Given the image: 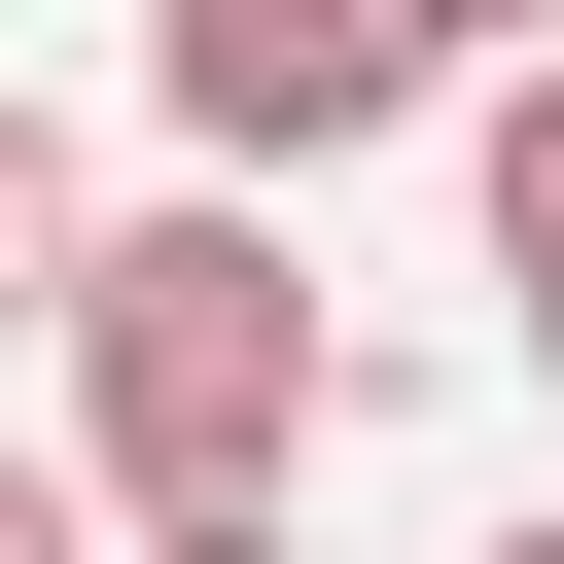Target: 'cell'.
Returning <instances> with one entry per match:
<instances>
[{"label":"cell","instance_id":"1","mask_svg":"<svg viewBox=\"0 0 564 564\" xmlns=\"http://www.w3.org/2000/svg\"><path fill=\"white\" fill-rule=\"evenodd\" d=\"M70 458H106V529H176V494H282L317 458V282H282V212H70Z\"/></svg>","mask_w":564,"mask_h":564},{"label":"cell","instance_id":"2","mask_svg":"<svg viewBox=\"0 0 564 564\" xmlns=\"http://www.w3.org/2000/svg\"><path fill=\"white\" fill-rule=\"evenodd\" d=\"M141 70H176L212 176H317V141H388L458 35H423V0H141Z\"/></svg>","mask_w":564,"mask_h":564},{"label":"cell","instance_id":"3","mask_svg":"<svg viewBox=\"0 0 564 564\" xmlns=\"http://www.w3.org/2000/svg\"><path fill=\"white\" fill-rule=\"evenodd\" d=\"M494 282H564V35H494Z\"/></svg>","mask_w":564,"mask_h":564},{"label":"cell","instance_id":"4","mask_svg":"<svg viewBox=\"0 0 564 564\" xmlns=\"http://www.w3.org/2000/svg\"><path fill=\"white\" fill-rule=\"evenodd\" d=\"M35 317H70V141L0 106V352H35Z\"/></svg>","mask_w":564,"mask_h":564},{"label":"cell","instance_id":"5","mask_svg":"<svg viewBox=\"0 0 564 564\" xmlns=\"http://www.w3.org/2000/svg\"><path fill=\"white\" fill-rule=\"evenodd\" d=\"M106 564H282V494H176V529H106Z\"/></svg>","mask_w":564,"mask_h":564},{"label":"cell","instance_id":"6","mask_svg":"<svg viewBox=\"0 0 564 564\" xmlns=\"http://www.w3.org/2000/svg\"><path fill=\"white\" fill-rule=\"evenodd\" d=\"M0 564H106V494H70V458H0Z\"/></svg>","mask_w":564,"mask_h":564},{"label":"cell","instance_id":"7","mask_svg":"<svg viewBox=\"0 0 564 564\" xmlns=\"http://www.w3.org/2000/svg\"><path fill=\"white\" fill-rule=\"evenodd\" d=\"M423 35H564V0H423Z\"/></svg>","mask_w":564,"mask_h":564},{"label":"cell","instance_id":"8","mask_svg":"<svg viewBox=\"0 0 564 564\" xmlns=\"http://www.w3.org/2000/svg\"><path fill=\"white\" fill-rule=\"evenodd\" d=\"M494 564H564V494H529V529H494Z\"/></svg>","mask_w":564,"mask_h":564},{"label":"cell","instance_id":"9","mask_svg":"<svg viewBox=\"0 0 564 564\" xmlns=\"http://www.w3.org/2000/svg\"><path fill=\"white\" fill-rule=\"evenodd\" d=\"M529 352H564V282H529Z\"/></svg>","mask_w":564,"mask_h":564}]
</instances>
